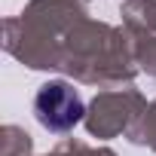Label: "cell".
Masks as SVG:
<instances>
[{
  "mask_svg": "<svg viewBox=\"0 0 156 156\" xmlns=\"http://www.w3.org/2000/svg\"><path fill=\"white\" fill-rule=\"evenodd\" d=\"M34 113L49 132H67V129H73L83 119L86 104H83L80 92L70 83L52 80V83L40 86V92L34 98Z\"/></svg>",
  "mask_w": 156,
  "mask_h": 156,
  "instance_id": "6da1fadb",
  "label": "cell"
}]
</instances>
